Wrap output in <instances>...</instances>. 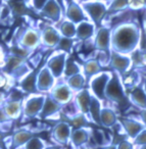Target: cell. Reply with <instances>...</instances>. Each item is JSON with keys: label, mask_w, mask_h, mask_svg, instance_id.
I'll return each instance as SVG.
<instances>
[{"label": "cell", "mask_w": 146, "mask_h": 149, "mask_svg": "<svg viewBox=\"0 0 146 149\" xmlns=\"http://www.w3.org/2000/svg\"><path fill=\"white\" fill-rule=\"evenodd\" d=\"M141 40V29L136 21L121 22L111 29V50L124 54L136 51Z\"/></svg>", "instance_id": "obj_1"}, {"label": "cell", "mask_w": 146, "mask_h": 149, "mask_svg": "<svg viewBox=\"0 0 146 149\" xmlns=\"http://www.w3.org/2000/svg\"><path fill=\"white\" fill-rule=\"evenodd\" d=\"M122 77L123 76L119 72L112 70L111 78L109 79L105 87L104 97L111 103H115V105H119L124 108L129 105L130 101L126 93V87Z\"/></svg>", "instance_id": "obj_2"}, {"label": "cell", "mask_w": 146, "mask_h": 149, "mask_svg": "<svg viewBox=\"0 0 146 149\" xmlns=\"http://www.w3.org/2000/svg\"><path fill=\"white\" fill-rule=\"evenodd\" d=\"M48 54L45 56L44 62H42L41 66L39 68V72L37 74V81H36V88L37 92L40 93H45V92H50V90L55 85V77H54L48 66L46 65V58Z\"/></svg>", "instance_id": "obj_3"}, {"label": "cell", "mask_w": 146, "mask_h": 149, "mask_svg": "<svg viewBox=\"0 0 146 149\" xmlns=\"http://www.w3.org/2000/svg\"><path fill=\"white\" fill-rule=\"evenodd\" d=\"M111 72H99L98 74H94L89 79V88L93 95L98 97L100 100H104V91L109 79L111 78Z\"/></svg>", "instance_id": "obj_4"}, {"label": "cell", "mask_w": 146, "mask_h": 149, "mask_svg": "<svg viewBox=\"0 0 146 149\" xmlns=\"http://www.w3.org/2000/svg\"><path fill=\"white\" fill-rule=\"evenodd\" d=\"M70 54L61 50H55V53L48 55L46 58V65L52 72L55 79H59L64 76V66Z\"/></svg>", "instance_id": "obj_5"}, {"label": "cell", "mask_w": 146, "mask_h": 149, "mask_svg": "<svg viewBox=\"0 0 146 149\" xmlns=\"http://www.w3.org/2000/svg\"><path fill=\"white\" fill-rule=\"evenodd\" d=\"M46 95L35 94L29 96L23 103V116L27 118H34L39 116L43 107Z\"/></svg>", "instance_id": "obj_6"}, {"label": "cell", "mask_w": 146, "mask_h": 149, "mask_svg": "<svg viewBox=\"0 0 146 149\" xmlns=\"http://www.w3.org/2000/svg\"><path fill=\"white\" fill-rule=\"evenodd\" d=\"M82 7L85 10L86 15L91 19V22L95 24V25H100L102 22L103 17L106 15L107 13V5L105 2L102 1H89V2L82 3Z\"/></svg>", "instance_id": "obj_7"}, {"label": "cell", "mask_w": 146, "mask_h": 149, "mask_svg": "<svg viewBox=\"0 0 146 149\" xmlns=\"http://www.w3.org/2000/svg\"><path fill=\"white\" fill-rule=\"evenodd\" d=\"M129 55L130 54L119 53V52L111 50L108 66L112 70L119 72L122 76H125L126 74H128L130 72L132 64H133V60Z\"/></svg>", "instance_id": "obj_8"}, {"label": "cell", "mask_w": 146, "mask_h": 149, "mask_svg": "<svg viewBox=\"0 0 146 149\" xmlns=\"http://www.w3.org/2000/svg\"><path fill=\"white\" fill-rule=\"evenodd\" d=\"M110 37H111V29L107 27H100L96 32L95 39L93 42V46L97 51L107 54L110 56L111 46H110Z\"/></svg>", "instance_id": "obj_9"}, {"label": "cell", "mask_w": 146, "mask_h": 149, "mask_svg": "<svg viewBox=\"0 0 146 149\" xmlns=\"http://www.w3.org/2000/svg\"><path fill=\"white\" fill-rule=\"evenodd\" d=\"M73 127L68 122H59L52 128L51 138L59 145H66L71 142Z\"/></svg>", "instance_id": "obj_10"}, {"label": "cell", "mask_w": 146, "mask_h": 149, "mask_svg": "<svg viewBox=\"0 0 146 149\" xmlns=\"http://www.w3.org/2000/svg\"><path fill=\"white\" fill-rule=\"evenodd\" d=\"M17 43L27 49H36L41 43V33L33 28H27L21 32Z\"/></svg>", "instance_id": "obj_11"}, {"label": "cell", "mask_w": 146, "mask_h": 149, "mask_svg": "<svg viewBox=\"0 0 146 149\" xmlns=\"http://www.w3.org/2000/svg\"><path fill=\"white\" fill-rule=\"evenodd\" d=\"M73 90L70 88V86L66 83H58L53 86L51 90H50V94L52 98L59 102L62 106L66 105L71 102L73 99Z\"/></svg>", "instance_id": "obj_12"}, {"label": "cell", "mask_w": 146, "mask_h": 149, "mask_svg": "<svg viewBox=\"0 0 146 149\" xmlns=\"http://www.w3.org/2000/svg\"><path fill=\"white\" fill-rule=\"evenodd\" d=\"M39 13L53 23H59L62 15L61 3L58 0H48Z\"/></svg>", "instance_id": "obj_13"}, {"label": "cell", "mask_w": 146, "mask_h": 149, "mask_svg": "<svg viewBox=\"0 0 146 149\" xmlns=\"http://www.w3.org/2000/svg\"><path fill=\"white\" fill-rule=\"evenodd\" d=\"M91 97H92V93H91L90 89L83 88L82 90L77 92L74 98V106L77 111L85 114V116L88 114Z\"/></svg>", "instance_id": "obj_14"}, {"label": "cell", "mask_w": 146, "mask_h": 149, "mask_svg": "<svg viewBox=\"0 0 146 149\" xmlns=\"http://www.w3.org/2000/svg\"><path fill=\"white\" fill-rule=\"evenodd\" d=\"M60 37L61 35L58 30H56L53 27L47 26L41 31V44L46 48L54 49L55 46L57 45Z\"/></svg>", "instance_id": "obj_15"}, {"label": "cell", "mask_w": 146, "mask_h": 149, "mask_svg": "<svg viewBox=\"0 0 146 149\" xmlns=\"http://www.w3.org/2000/svg\"><path fill=\"white\" fill-rule=\"evenodd\" d=\"M66 17L68 19H70L74 24L78 25L81 22L86 21L88 15H86L85 10L83 9L82 5H80V3L76 2L75 0H73V1H71L68 3V7H66Z\"/></svg>", "instance_id": "obj_16"}, {"label": "cell", "mask_w": 146, "mask_h": 149, "mask_svg": "<svg viewBox=\"0 0 146 149\" xmlns=\"http://www.w3.org/2000/svg\"><path fill=\"white\" fill-rule=\"evenodd\" d=\"M128 98L132 105L139 109H145L146 108V92L143 88V85H136L133 87L128 94Z\"/></svg>", "instance_id": "obj_17"}, {"label": "cell", "mask_w": 146, "mask_h": 149, "mask_svg": "<svg viewBox=\"0 0 146 149\" xmlns=\"http://www.w3.org/2000/svg\"><path fill=\"white\" fill-rule=\"evenodd\" d=\"M62 107L64 106L59 102L56 101L54 98H52L50 95H46L45 101H44L43 107H42L41 112L39 114V118L41 120H46V118H51L54 114L58 113L62 109Z\"/></svg>", "instance_id": "obj_18"}, {"label": "cell", "mask_w": 146, "mask_h": 149, "mask_svg": "<svg viewBox=\"0 0 146 149\" xmlns=\"http://www.w3.org/2000/svg\"><path fill=\"white\" fill-rule=\"evenodd\" d=\"M92 135V131L87 127H79L72 131L71 143L74 147H81L89 142Z\"/></svg>", "instance_id": "obj_19"}, {"label": "cell", "mask_w": 146, "mask_h": 149, "mask_svg": "<svg viewBox=\"0 0 146 149\" xmlns=\"http://www.w3.org/2000/svg\"><path fill=\"white\" fill-rule=\"evenodd\" d=\"M119 123H121L122 129L125 131L127 137L131 140H133L145 128L141 120H134V118H123L119 120Z\"/></svg>", "instance_id": "obj_20"}, {"label": "cell", "mask_w": 146, "mask_h": 149, "mask_svg": "<svg viewBox=\"0 0 146 149\" xmlns=\"http://www.w3.org/2000/svg\"><path fill=\"white\" fill-rule=\"evenodd\" d=\"M96 29V25L93 22H90L88 19L83 21L77 25V32L76 38L78 41H87L90 38L93 37Z\"/></svg>", "instance_id": "obj_21"}, {"label": "cell", "mask_w": 146, "mask_h": 149, "mask_svg": "<svg viewBox=\"0 0 146 149\" xmlns=\"http://www.w3.org/2000/svg\"><path fill=\"white\" fill-rule=\"evenodd\" d=\"M40 66L41 65L39 64L36 68H33L25 78H23V79L19 82L20 87H21V89L23 90L24 92L29 93V94H33L37 92L36 81H37V74H38V72H39Z\"/></svg>", "instance_id": "obj_22"}, {"label": "cell", "mask_w": 146, "mask_h": 149, "mask_svg": "<svg viewBox=\"0 0 146 149\" xmlns=\"http://www.w3.org/2000/svg\"><path fill=\"white\" fill-rule=\"evenodd\" d=\"M100 123L101 127L106 129L115 128L119 124L117 116L115 111L110 107H102L100 112Z\"/></svg>", "instance_id": "obj_23"}, {"label": "cell", "mask_w": 146, "mask_h": 149, "mask_svg": "<svg viewBox=\"0 0 146 149\" xmlns=\"http://www.w3.org/2000/svg\"><path fill=\"white\" fill-rule=\"evenodd\" d=\"M3 107L10 120H17L23 113V100H7Z\"/></svg>", "instance_id": "obj_24"}, {"label": "cell", "mask_w": 146, "mask_h": 149, "mask_svg": "<svg viewBox=\"0 0 146 149\" xmlns=\"http://www.w3.org/2000/svg\"><path fill=\"white\" fill-rule=\"evenodd\" d=\"M34 133L28 130H20L17 131L11 136V146L13 148H22L32 137H34Z\"/></svg>", "instance_id": "obj_25"}, {"label": "cell", "mask_w": 146, "mask_h": 149, "mask_svg": "<svg viewBox=\"0 0 146 149\" xmlns=\"http://www.w3.org/2000/svg\"><path fill=\"white\" fill-rule=\"evenodd\" d=\"M101 100L98 97H96L95 95L92 94V97H91V102L90 106H89V112L88 114L90 116V118L95 125L101 127L100 123V112H101Z\"/></svg>", "instance_id": "obj_26"}, {"label": "cell", "mask_w": 146, "mask_h": 149, "mask_svg": "<svg viewBox=\"0 0 146 149\" xmlns=\"http://www.w3.org/2000/svg\"><path fill=\"white\" fill-rule=\"evenodd\" d=\"M102 70V64L98 59H88L84 62L83 65V72L86 76L87 79H90L92 76L98 74Z\"/></svg>", "instance_id": "obj_27"}, {"label": "cell", "mask_w": 146, "mask_h": 149, "mask_svg": "<svg viewBox=\"0 0 146 149\" xmlns=\"http://www.w3.org/2000/svg\"><path fill=\"white\" fill-rule=\"evenodd\" d=\"M86 76L84 74V72H79L76 74L72 77L66 78V84L70 86V88L74 92H78L80 90H82L83 88H85L86 85Z\"/></svg>", "instance_id": "obj_28"}, {"label": "cell", "mask_w": 146, "mask_h": 149, "mask_svg": "<svg viewBox=\"0 0 146 149\" xmlns=\"http://www.w3.org/2000/svg\"><path fill=\"white\" fill-rule=\"evenodd\" d=\"M11 11V15L13 17H23V15H33V11L30 10L29 6H28L27 2L25 0H17L15 1L10 4L9 6Z\"/></svg>", "instance_id": "obj_29"}, {"label": "cell", "mask_w": 146, "mask_h": 149, "mask_svg": "<svg viewBox=\"0 0 146 149\" xmlns=\"http://www.w3.org/2000/svg\"><path fill=\"white\" fill-rule=\"evenodd\" d=\"M58 31H59L60 35L64 37L68 38H76V32H77V25L74 24L70 19H64L59 24L58 27Z\"/></svg>", "instance_id": "obj_30"}, {"label": "cell", "mask_w": 146, "mask_h": 149, "mask_svg": "<svg viewBox=\"0 0 146 149\" xmlns=\"http://www.w3.org/2000/svg\"><path fill=\"white\" fill-rule=\"evenodd\" d=\"M128 8H129V0H111L107 5V13L112 15V13L125 11Z\"/></svg>", "instance_id": "obj_31"}, {"label": "cell", "mask_w": 146, "mask_h": 149, "mask_svg": "<svg viewBox=\"0 0 146 149\" xmlns=\"http://www.w3.org/2000/svg\"><path fill=\"white\" fill-rule=\"evenodd\" d=\"M79 72H82V68H81V65L74 59V58L68 57L66 62V66H64V77L66 79V78L72 77V76H74V74H79Z\"/></svg>", "instance_id": "obj_32"}, {"label": "cell", "mask_w": 146, "mask_h": 149, "mask_svg": "<svg viewBox=\"0 0 146 149\" xmlns=\"http://www.w3.org/2000/svg\"><path fill=\"white\" fill-rule=\"evenodd\" d=\"M7 53L10 54V55L24 58V59H28V58L31 56V54L33 53V50L27 49V48L23 47V46L17 43V44H15V45L10 46Z\"/></svg>", "instance_id": "obj_33"}, {"label": "cell", "mask_w": 146, "mask_h": 149, "mask_svg": "<svg viewBox=\"0 0 146 149\" xmlns=\"http://www.w3.org/2000/svg\"><path fill=\"white\" fill-rule=\"evenodd\" d=\"M73 48H74V38H68L61 36L54 50H61V51L66 52L71 55L73 53Z\"/></svg>", "instance_id": "obj_34"}, {"label": "cell", "mask_w": 146, "mask_h": 149, "mask_svg": "<svg viewBox=\"0 0 146 149\" xmlns=\"http://www.w3.org/2000/svg\"><path fill=\"white\" fill-rule=\"evenodd\" d=\"M47 143L41 139L40 137H32L25 145H24L22 148H26V149H43V148H47Z\"/></svg>", "instance_id": "obj_35"}, {"label": "cell", "mask_w": 146, "mask_h": 149, "mask_svg": "<svg viewBox=\"0 0 146 149\" xmlns=\"http://www.w3.org/2000/svg\"><path fill=\"white\" fill-rule=\"evenodd\" d=\"M134 145L138 147H145L146 146V128H144L135 138L133 139Z\"/></svg>", "instance_id": "obj_36"}, {"label": "cell", "mask_w": 146, "mask_h": 149, "mask_svg": "<svg viewBox=\"0 0 146 149\" xmlns=\"http://www.w3.org/2000/svg\"><path fill=\"white\" fill-rule=\"evenodd\" d=\"M31 1V6L37 13H40L42 10L45 4L47 3L48 0H30Z\"/></svg>", "instance_id": "obj_37"}, {"label": "cell", "mask_w": 146, "mask_h": 149, "mask_svg": "<svg viewBox=\"0 0 146 149\" xmlns=\"http://www.w3.org/2000/svg\"><path fill=\"white\" fill-rule=\"evenodd\" d=\"M134 143L131 142V141L127 140V139H124V140L119 141V143L117 144L115 148H119V149H132L134 148Z\"/></svg>", "instance_id": "obj_38"}, {"label": "cell", "mask_w": 146, "mask_h": 149, "mask_svg": "<svg viewBox=\"0 0 146 149\" xmlns=\"http://www.w3.org/2000/svg\"><path fill=\"white\" fill-rule=\"evenodd\" d=\"M9 120H11L9 118V116H7L4 107H3V106H0V125L5 124V123L9 122Z\"/></svg>", "instance_id": "obj_39"}, {"label": "cell", "mask_w": 146, "mask_h": 149, "mask_svg": "<svg viewBox=\"0 0 146 149\" xmlns=\"http://www.w3.org/2000/svg\"><path fill=\"white\" fill-rule=\"evenodd\" d=\"M139 118H140V120H141V123L144 125V127L146 128V108H145V109H140Z\"/></svg>", "instance_id": "obj_40"}, {"label": "cell", "mask_w": 146, "mask_h": 149, "mask_svg": "<svg viewBox=\"0 0 146 149\" xmlns=\"http://www.w3.org/2000/svg\"><path fill=\"white\" fill-rule=\"evenodd\" d=\"M6 84H7V79L2 72V74H0V89L4 88L6 86Z\"/></svg>", "instance_id": "obj_41"}, {"label": "cell", "mask_w": 146, "mask_h": 149, "mask_svg": "<svg viewBox=\"0 0 146 149\" xmlns=\"http://www.w3.org/2000/svg\"><path fill=\"white\" fill-rule=\"evenodd\" d=\"M89 1H93V0H77L76 2H78V3H85V2H89Z\"/></svg>", "instance_id": "obj_42"}, {"label": "cell", "mask_w": 146, "mask_h": 149, "mask_svg": "<svg viewBox=\"0 0 146 149\" xmlns=\"http://www.w3.org/2000/svg\"><path fill=\"white\" fill-rule=\"evenodd\" d=\"M143 85V88H144V90H145V92H146V79H145V81H144V83L142 84Z\"/></svg>", "instance_id": "obj_43"}, {"label": "cell", "mask_w": 146, "mask_h": 149, "mask_svg": "<svg viewBox=\"0 0 146 149\" xmlns=\"http://www.w3.org/2000/svg\"><path fill=\"white\" fill-rule=\"evenodd\" d=\"M99 1H102V2L107 3V2H109V1H111V0H99Z\"/></svg>", "instance_id": "obj_44"}, {"label": "cell", "mask_w": 146, "mask_h": 149, "mask_svg": "<svg viewBox=\"0 0 146 149\" xmlns=\"http://www.w3.org/2000/svg\"><path fill=\"white\" fill-rule=\"evenodd\" d=\"M144 30H145V32H146V19H144Z\"/></svg>", "instance_id": "obj_45"}, {"label": "cell", "mask_w": 146, "mask_h": 149, "mask_svg": "<svg viewBox=\"0 0 146 149\" xmlns=\"http://www.w3.org/2000/svg\"><path fill=\"white\" fill-rule=\"evenodd\" d=\"M144 8L146 9V0H144Z\"/></svg>", "instance_id": "obj_46"}, {"label": "cell", "mask_w": 146, "mask_h": 149, "mask_svg": "<svg viewBox=\"0 0 146 149\" xmlns=\"http://www.w3.org/2000/svg\"><path fill=\"white\" fill-rule=\"evenodd\" d=\"M58 1H59V2H60V3H61V0H58Z\"/></svg>", "instance_id": "obj_47"}, {"label": "cell", "mask_w": 146, "mask_h": 149, "mask_svg": "<svg viewBox=\"0 0 146 149\" xmlns=\"http://www.w3.org/2000/svg\"><path fill=\"white\" fill-rule=\"evenodd\" d=\"M0 15H1V9H0Z\"/></svg>", "instance_id": "obj_48"}, {"label": "cell", "mask_w": 146, "mask_h": 149, "mask_svg": "<svg viewBox=\"0 0 146 149\" xmlns=\"http://www.w3.org/2000/svg\"><path fill=\"white\" fill-rule=\"evenodd\" d=\"M143 148H146V146H145V147H143Z\"/></svg>", "instance_id": "obj_49"}]
</instances>
